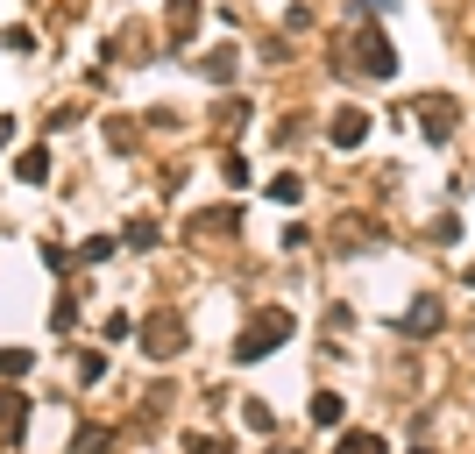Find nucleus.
I'll return each instance as SVG.
<instances>
[{
	"instance_id": "nucleus-1",
	"label": "nucleus",
	"mask_w": 475,
	"mask_h": 454,
	"mask_svg": "<svg viewBox=\"0 0 475 454\" xmlns=\"http://www.w3.org/2000/svg\"><path fill=\"white\" fill-rule=\"evenodd\" d=\"M284 334H291V313H263V320L234 341V363H263L270 348H284Z\"/></svg>"
},
{
	"instance_id": "nucleus-2",
	"label": "nucleus",
	"mask_w": 475,
	"mask_h": 454,
	"mask_svg": "<svg viewBox=\"0 0 475 454\" xmlns=\"http://www.w3.org/2000/svg\"><path fill=\"white\" fill-rule=\"evenodd\" d=\"M355 72H369V79H390L397 72V43L383 29H355Z\"/></svg>"
},
{
	"instance_id": "nucleus-3",
	"label": "nucleus",
	"mask_w": 475,
	"mask_h": 454,
	"mask_svg": "<svg viewBox=\"0 0 475 454\" xmlns=\"http://www.w3.org/2000/svg\"><path fill=\"white\" fill-rule=\"evenodd\" d=\"M327 142H334V150H362V142H369V114H362V107H334Z\"/></svg>"
},
{
	"instance_id": "nucleus-4",
	"label": "nucleus",
	"mask_w": 475,
	"mask_h": 454,
	"mask_svg": "<svg viewBox=\"0 0 475 454\" xmlns=\"http://www.w3.org/2000/svg\"><path fill=\"white\" fill-rule=\"evenodd\" d=\"M454 121H462V107H454V99H419V128H426V142H447V135H454Z\"/></svg>"
},
{
	"instance_id": "nucleus-5",
	"label": "nucleus",
	"mask_w": 475,
	"mask_h": 454,
	"mask_svg": "<svg viewBox=\"0 0 475 454\" xmlns=\"http://www.w3.org/2000/svg\"><path fill=\"white\" fill-rule=\"evenodd\" d=\"M234 64H242V50H234V43H220V50H206V57H199V72H206V79H220V86L234 79Z\"/></svg>"
},
{
	"instance_id": "nucleus-6",
	"label": "nucleus",
	"mask_w": 475,
	"mask_h": 454,
	"mask_svg": "<svg viewBox=\"0 0 475 454\" xmlns=\"http://www.w3.org/2000/svg\"><path fill=\"white\" fill-rule=\"evenodd\" d=\"M164 29H171V36L185 43L191 29H199V0H171V7H164Z\"/></svg>"
},
{
	"instance_id": "nucleus-7",
	"label": "nucleus",
	"mask_w": 475,
	"mask_h": 454,
	"mask_svg": "<svg viewBox=\"0 0 475 454\" xmlns=\"http://www.w3.org/2000/svg\"><path fill=\"white\" fill-rule=\"evenodd\" d=\"M14 178H21V184H43V178H50V150H21V157H14Z\"/></svg>"
},
{
	"instance_id": "nucleus-8",
	"label": "nucleus",
	"mask_w": 475,
	"mask_h": 454,
	"mask_svg": "<svg viewBox=\"0 0 475 454\" xmlns=\"http://www.w3.org/2000/svg\"><path fill=\"white\" fill-rule=\"evenodd\" d=\"M404 327H411V334H433V327H440V298H419V305L404 313Z\"/></svg>"
},
{
	"instance_id": "nucleus-9",
	"label": "nucleus",
	"mask_w": 475,
	"mask_h": 454,
	"mask_svg": "<svg viewBox=\"0 0 475 454\" xmlns=\"http://www.w3.org/2000/svg\"><path fill=\"white\" fill-rule=\"evenodd\" d=\"M341 412H348V405H341L334 390H319V398H312V426H341Z\"/></svg>"
},
{
	"instance_id": "nucleus-10",
	"label": "nucleus",
	"mask_w": 475,
	"mask_h": 454,
	"mask_svg": "<svg viewBox=\"0 0 475 454\" xmlns=\"http://www.w3.org/2000/svg\"><path fill=\"white\" fill-rule=\"evenodd\" d=\"M29 363H36L29 348H0V376H29Z\"/></svg>"
},
{
	"instance_id": "nucleus-11",
	"label": "nucleus",
	"mask_w": 475,
	"mask_h": 454,
	"mask_svg": "<svg viewBox=\"0 0 475 454\" xmlns=\"http://www.w3.org/2000/svg\"><path fill=\"white\" fill-rule=\"evenodd\" d=\"M334 454H383V441H377V433H348Z\"/></svg>"
},
{
	"instance_id": "nucleus-12",
	"label": "nucleus",
	"mask_w": 475,
	"mask_h": 454,
	"mask_svg": "<svg viewBox=\"0 0 475 454\" xmlns=\"http://www.w3.org/2000/svg\"><path fill=\"white\" fill-rule=\"evenodd\" d=\"M270 199H284V206H298V199H305V184H298V178H270Z\"/></svg>"
},
{
	"instance_id": "nucleus-13",
	"label": "nucleus",
	"mask_w": 475,
	"mask_h": 454,
	"mask_svg": "<svg viewBox=\"0 0 475 454\" xmlns=\"http://www.w3.org/2000/svg\"><path fill=\"white\" fill-rule=\"evenodd\" d=\"M220 178H227L234 192H242V184H249V164H242V157H220Z\"/></svg>"
},
{
	"instance_id": "nucleus-14",
	"label": "nucleus",
	"mask_w": 475,
	"mask_h": 454,
	"mask_svg": "<svg viewBox=\"0 0 475 454\" xmlns=\"http://www.w3.org/2000/svg\"><path fill=\"white\" fill-rule=\"evenodd\" d=\"M191 454H227V441H206V433H199V441H191Z\"/></svg>"
},
{
	"instance_id": "nucleus-15",
	"label": "nucleus",
	"mask_w": 475,
	"mask_h": 454,
	"mask_svg": "<svg viewBox=\"0 0 475 454\" xmlns=\"http://www.w3.org/2000/svg\"><path fill=\"white\" fill-rule=\"evenodd\" d=\"M7 142H14V121H7V114H0V150H7Z\"/></svg>"
},
{
	"instance_id": "nucleus-16",
	"label": "nucleus",
	"mask_w": 475,
	"mask_h": 454,
	"mask_svg": "<svg viewBox=\"0 0 475 454\" xmlns=\"http://www.w3.org/2000/svg\"><path fill=\"white\" fill-rule=\"evenodd\" d=\"M270 454H291V448H270Z\"/></svg>"
},
{
	"instance_id": "nucleus-17",
	"label": "nucleus",
	"mask_w": 475,
	"mask_h": 454,
	"mask_svg": "<svg viewBox=\"0 0 475 454\" xmlns=\"http://www.w3.org/2000/svg\"><path fill=\"white\" fill-rule=\"evenodd\" d=\"M419 454H426V448H419Z\"/></svg>"
}]
</instances>
